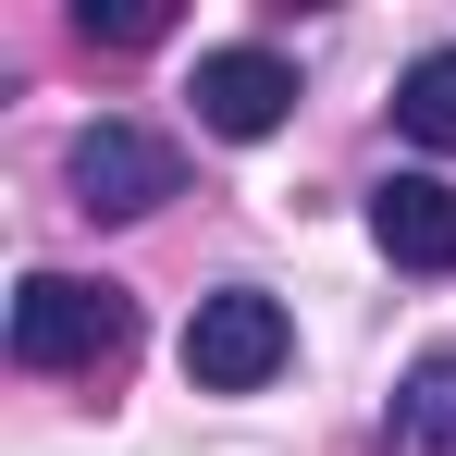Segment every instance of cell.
Masks as SVG:
<instances>
[{"mask_svg": "<svg viewBox=\"0 0 456 456\" xmlns=\"http://www.w3.org/2000/svg\"><path fill=\"white\" fill-rule=\"evenodd\" d=\"M124 346H136L124 284H86V272H25L12 284V358L25 370H111Z\"/></svg>", "mask_w": 456, "mask_h": 456, "instance_id": "1", "label": "cell"}, {"mask_svg": "<svg viewBox=\"0 0 456 456\" xmlns=\"http://www.w3.org/2000/svg\"><path fill=\"white\" fill-rule=\"evenodd\" d=\"M284 358H297V321H284V297H259V284L198 297V321H185V382H198V395H259Z\"/></svg>", "mask_w": 456, "mask_h": 456, "instance_id": "2", "label": "cell"}, {"mask_svg": "<svg viewBox=\"0 0 456 456\" xmlns=\"http://www.w3.org/2000/svg\"><path fill=\"white\" fill-rule=\"evenodd\" d=\"M62 173H75V210H86V223H136V210H160V198L185 185V160L160 149L149 124H86Z\"/></svg>", "mask_w": 456, "mask_h": 456, "instance_id": "3", "label": "cell"}, {"mask_svg": "<svg viewBox=\"0 0 456 456\" xmlns=\"http://www.w3.org/2000/svg\"><path fill=\"white\" fill-rule=\"evenodd\" d=\"M198 124L210 136H272L284 111H297V62L284 50H198Z\"/></svg>", "mask_w": 456, "mask_h": 456, "instance_id": "4", "label": "cell"}, {"mask_svg": "<svg viewBox=\"0 0 456 456\" xmlns=\"http://www.w3.org/2000/svg\"><path fill=\"white\" fill-rule=\"evenodd\" d=\"M370 234H382L395 272L444 284V272H456V185H432V173H382V185H370Z\"/></svg>", "mask_w": 456, "mask_h": 456, "instance_id": "5", "label": "cell"}, {"mask_svg": "<svg viewBox=\"0 0 456 456\" xmlns=\"http://www.w3.org/2000/svg\"><path fill=\"white\" fill-rule=\"evenodd\" d=\"M382 456H456V346H432L382 407Z\"/></svg>", "mask_w": 456, "mask_h": 456, "instance_id": "6", "label": "cell"}, {"mask_svg": "<svg viewBox=\"0 0 456 456\" xmlns=\"http://www.w3.org/2000/svg\"><path fill=\"white\" fill-rule=\"evenodd\" d=\"M395 124H407L419 149H444V160H456V50H419V62H407V86H395Z\"/></svg>", "mask_w": 456, "mask_h": 456, "instance_id": "7", "label": "cell"}, {"mask_svg": "<svg viewBox=\"0 0 456 456\" xmlns=\"http://www.w3.org/2000/svg\"><path fill=\"white\" fill-rule=\"evenodd\" d=\"M160 25H173L160 0H75V37H86V50H149Z\"/></svg>", "mask_w": 456, "mask_h": 456, "instance_id": "8", "label": "cell"}]
</instances>
